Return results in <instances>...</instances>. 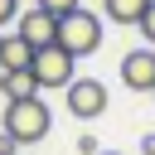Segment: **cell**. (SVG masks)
<instances>
[{
  "label": "cell",
  "mask_w": 155,
  "mask_h": 155,
  "mask_svg": "<svg viewBox=\"0 0 155 155\" xmlns=\"http://www.w3.org/2000/svg\"><path fill=\"white\" fill-rule=\"evenodd\" d=\"M0 126H5V140H15V145H39V140L48 136V126H53V111L44 107V97H24V102H10V107H5Z\"/></svg>",
  "instance_id": "obj_1"
},
{
  "label": "cell",
  "mask_w": 155,
  "mask_h": 155,
  "mask_svg": "<svg viewBox=\"0 0 155 155\" xmlns=\"http://www.w3.org/2000/svg\"><path fill=\"white\" fill-rule=\"evenodd\" d=\"M58 44L73 53V58H87V53H97L102 48V15H92V10H73V15H63L58 19Z\"/></svg>",
  "instance_id": "obj_2"
},
{
  "label": "cell",
  "mask_w": 155,
  "mask_h": 155,
  "mask_svg": "<svg viewBox=\"0 0 155 155\" xmlns=\"http://www.w3.org/2000/svg\"><path fill=\"white\" fill-rule=\"evenodd\" d=\"M73 68H78V58H73L63 44H48V48H34L29 78H34V87H63V92H68V82H73Z\"/></svg>",
  "instance_id": "obj_3"
},
{
  "label": "cell",
  "mask_w": 155,
  "mask_h": 155,
  "mask_svg": "<svg viewBox=\"0 0 155 155\" xmlns=\"http://www.w3.org/2000/svg\"><path fill=\"white\" fill-rule=\"evenodd\" d=\"M63 102H68V111H73L78 121H92V116L107 111V87H102L97 78H73L68 92H63Z\"/></svg>",
  "instance_id": "obj_4"
},
{
  "label": "cell",
  "mask_w": 155,
  "mask_h": 155,
  "mask_svg": "<svg viewBox=\"0 0 155 155\" xmlns=\"http://www.w3.org/2000/svg\"><path fill=\"white\" fill-rule=\"evenodd\" d=\"M15 34H19L29 48H48V44H58V19H53V15H44V10L34 5V10H19Z\"/></svg>",
  "instance_id": "obj_5"
},
{
  "label": "cell",
  "mask_w": 155,
  "mask_h": 155,
  "mask_svg": "<svg viewBox=\"0 0 155 155\" xmlns=\"http://www.w3.org/2000/svg\"><path fill=\"white\" fill-rule=\"evenodd\" d=\"M131 92H155V48H131L121 58V73H116Z\"/></svg>",
  "instance_id": "obj_6"
},
{
  "label": "cell",
  "mask_w": 155,
  "mask_h": 155,
  "mask_svg": "<svg viewBox=\"0 0 155 155\" xmlns=\"http://www.w3.org/2000/svg\"><path fill=\"white\" fill-rule=\"evenodd\" d=\"M29 63H34V48H29L19 34H5V39H0V68H5V73H29Z\"/></svg>",
  "instance_id": "obj_7"
},
{
  "label": "cell",
  "mask_w": 155,
  "mask_h": 155,
  "mask_svg": "<svg viewBox=\"0 0 155 155\" xmlns=\"http://www.w3.org/2000/svg\"><path fill=\"white\" fill-rule=\"evenodd\" d=\"M150 10V0H102V19L111 24H140Z\"/></svg>",
  "instance_id": "obj_8"
},
{
  "label": "cell",
  "mask_w": 155,
  "mask_h": 155,
  "mask_svg": "<svg viewBox=\"0 0 155 155\" xmlns=\"http://www.w3.org/2000/svg\"><path fill=\"white\" fill-rule=\"evenodd\" d=\"M24 97H39L34 78L29 73H5V102H24Z\"/></svg>",
  "instance_id": "obj_9"
},
{
  "label": "cell",
  "mask_w": 155,
  "mask_h": 155,
  "mask_svg": "<svg viewBox=\"0 0 155 155\" xmlns=\"http://www.w3.org/2000/svg\"><path fill=\"white\" fill-rule=\"evenodd\" d=\"M34 5H39L44 15H53V19H63V15H73V10H78V0H34Z\"/></svg>",
  "instance_id": "obj_10"
},
{
  "label": "cell",
  "mask_w": 155,
  "mask_h": 155,
  "mask_svg": "<svg viewBox=\"0 0 155 155\" xmlns=\"http://www.w3.org/2000/svg\"><path fill=\"white\" fill-rule=\"evenodd\" d=\"M136 29H140V39H150V48H155V0H150V10H145V19H140Z\"/></svg>",
  "instance_id": "obj_11"
},
{
  "label": "cell",
  "mask_w": 155,
  "mask_h": 155,
  "mask_svg": "<svg viewBox=\"0 0 155 155\" xmlns=\"http://www.w3.org/2000/svg\"><path fill=\"white\" fill-rule=\"evenodd\" d=\"M78 150H82V155H102V145H97V136H92V131H82V136H78Z\"/></svg>",
  "instance_id": "obj_12"
},
{
  "label": "cell",
  "mask_w": 155,
  "mask_h": 155,
  "mask_svg": "<svg viewBox=\"0 0 155 155\" xmlns=\"http://www.w3.org/2000/svg\"><path fill=\"white\" fill-rule=\"evenodd\" d=\"M10 19H19V0H0V29H5Z\"/></svg>",
  "instance_id": "obj_13"
},
{
  "label": "cell",
  "mask_w": 155,
  "mask_h": 155,
  "mask_svg": "<svg viewBox=\"0 0 155 155\" xmlns=\"http://www.w3.org/2000/svg\"><path fill=\"white\" fill-rule=\"evenodd\" d=\"M140 155H155V131H150V136H140Z\"/></svg>",
  "instance_id": "obj_14"
},
{
  "label": "cell",
  "mask_w": 155,
  "mask_h": 155,
  "mask_svg": "<svg viewBox=\"0 0 155 155\" xmlns=\"http://www.w3.org/2000/svg\"><path fill=\"white\" fill-rule=\"evenodd\" d=\"M0 155H15V140H5V136H0Z\"/></svg>",
  "instance_id": "obj_15"
},
{
  "label": "cell",
  "mask_w": 155,
  "mask_h": 155,
  "mask_svg": "<svg viewBox=\"0 0 155 155\" xmlns=\"http://www.w3.org/2000/svg\"><path fill=\"white\" fill-rule=\"evenodd\" d=\"M0 92H5V68H0Z\"/></svg>",
  "instance_id": "obj_16"
},
{
  "label": "cell",
  "mask_w": 155,
  "mask_h": 155,
  "mask_svg": "<svg viewBox=\"0 0 155 155\" xmlns=\"http://www.w3.org/2000/svg\"><path fill=\"white\" fill-rule=\"evenodd\" d=\"M102 155H116V150H102Z\"/></svg>",
  "instance_id": "obj_17"
},
{
  "label": "cell",
  "mask_w": 155,
  "mask_h": 155,
  "mask_svg": "<svg viewBox=\"0 0 155 155\" xmlns=\"http://www.w3.org/2000/svg\"><path fill=\"white\" fill-rule=\"evenodd\" d=\"M0 39H5V34H0Z\"/></svg>",
  "instance_id": "obj_18"
}]
</instances>
